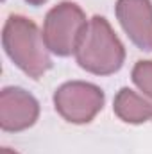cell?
<instances>
[{
    "label": "cell",
    "mask_w": 152,
    "mask_h": 154,
    "mask_svg": "<svg viewBox=\"0 0 152 154\" xmlns=\"http://www.w3.org/2000/svg\"><path fill=\"white\" fill-rule=\"evenodd\" d=\"M0 154H18V152L13 151V149H9V147H2L0 149Z\"/></svg>",
    "instance_id": "10"
},
{
    "label": "cell",
    "mask_w": 152,
    "mask_h": 154,
    "mask_svg": "<svg viewBox=\"0 0 152 154\" xmlns=\"http://www.w3.org/2000/svg\"><path fill=\"white\" fill-rule=\"evenodd\" d=\"M132 82L134 86L145 95L149 100H152V59H141L132 66Z\"/></svg>",
    "instance_id": "8"
},
{
    "label": "cell",
    "mask_w": 152,
    "mask_h": 154,
    "mask_svg": "<svg viewBox=\"0 0 152 154\" xmlns=\"http://www.w3.org/2000/svg\"><path fill=\"white\" fill-rule=\"evenodd\" d=\"M77 65L93 75L116 74L125 63V47L104 16H93L75 50Z\"/></svg>",
    "instance_id": "2"
},
{
    "label": "cell",
    "mask_w": 152,
    "mask_h": 154,
    "mask_svg": "<svg viewBox=\"0 0 152 154\" xmlns=\"http://www.w3.org/2000/svg\"><path fill=\"white\" fill-rule=\"evenodd\" d=\"M2 45L7 57L31 79L38 81L52 68L50 50L38 25L23 16L11 14L2 29Z\"/></svg>",
    "instance_id": "1"
},
{
    "label": "cell",
    "mask_w": 152,
    "mask_h": 154,
    "mask_svg": "<svg viewBox=\"0 0 152 154\" xmlns=\"http://www.w3.org/2000/svg\"><path fill=\"white\" fill-rule=\"evenodd\" d=\"M102 88L86 81H68L54 91V108L63 120L82 125L90 124L104 108Z\"/></svg>",
    "instance_id": "4"
},
{
    "label": "cell",
    "mask_w": 152,
    "mask_h": 154,
    "mask_svg": "<svg viewBox=\"0 0 152 154\" xmlns=\"http://www.w3.org/2000/svg\"><path fill=\"white\" fill-rule=\"evenodd\" d=\"M29 5H34V7H38V5H43L45 2H48V0H25Z\"/></svg>",
    "instance_id": "9"
},
{
    "label": "cell",
    "mask_w": 152,
    "mask_h": 154,
    "mask_svg": "<svg viewBox=\"0 0 152 154\" xmlns=\"http://www.w3.org/2000/svg\"><path fill=\"white\" fill-rule=\"evenodd\" d=\"M88 22L86 13L75 2H59L47 13L43 22V39L47 48L59 57L75 56Z\"/></svg>",
    "instance_id": "3"
},
{
    "label": "cell",
    "mask_w": 152,
    "mask_h": 154,
    "mask_svg": "<svg viewBox=\"0 0 152 154\" xmlns=\"http://www.w3.org/2000/svg\"><path fill=\"white\" fill-rule=\"evenodd\" d=\"M113 111L125 124H143L152 120V100L131 88H120L114 95Z\"/></svg>",
    "instance_id": "7"
},
{
    "label": "cell",
    "mask_w": 152,
    "mask_h": 154,
    "mask_svg": "<svg viewBox=\"0 0 152 154\" xmlns=\"http://www.w3.org/2000/svg\"><path fill=\"white\" fill-rule=\"evenodd\" d=\"M114 13L120 27L140 50L152 52V2L116 0Z\"/></svg>",
    "instance_id": "6"
},
{
    "label": "cell",
    "mask_w": 152,
    "mask_h": 154,
    "mask_svg": "<svg viewBox=\"0 0 152 154\" xmlns=\"http://www.w3.org/2000/svg\"><path fill=\"white\" fill-rule=\"evenodd\" d=\"M39 118V102L32 93L18 86H7L0 93V127L5 133H22Z\"/></svg>",
    "instance_id": "5"
}]
</instances>
